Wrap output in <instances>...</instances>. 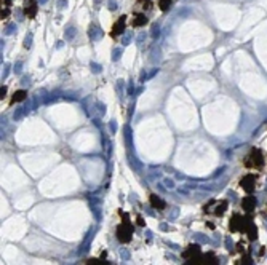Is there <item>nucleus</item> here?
<instances>
[{
  "label": "nucleus",
  "mask_w": 267,
  "mask_h": 265,
  "mask_svg": "<svg viewBox=\"0 0 267 265\" xmlns=\"http://www.w3.org/2000/svg\"><path fill=\"white\" fill-rule=\"evenodd\" d=\"M120 55H122V50H117V48H115V50H114V56H112V59L117 61V59L120 58Z\"/></svg>",
  "instance_id": "6ab92c4d"
},
{
  "label": "nucleus",
  "mask_w": 267,
  "mask_h": 265,
  "mask_svg": "<svg viewBox=\"0 0 267 265\" xmlns=\"http://www.w3.org/2000/svg\"><path fill=\"white\" fill-rule=\"evenodd\" d=\"M90 37H91L93 40H99V39L102 37V30H101L99 27H96V26H91V27H90Z\"/></svg>",
  "instance_id": "f8f14e48"
},
{
  "label": "nucleus",
  "mask_w": 267,
  "mask_h": 265,
  "mask_svg": "<svg viewBox=\"0 0 267 265\" xmlns=\"http://www.w3.org/2000/svg\"><path fill=\"white\" fill-rule=\"evenodd\" d=\"M150 204H152L155 209H158V211H162V209L165 208V203L160 200L157 195H150Z\"/></svg>",
  "instance_id": "9b49d317"
},
{
  "label": "nucleus",
  "mask_w": 267,
  "mask_h": 265,
  "mask_svg": "<svg viewBox=\"0 0 267 265\" xmlns=\"http://www.w3.org/2000/svg\"><path fill=\"white\" fill-rule=\"evenodd\" d=\"M39 2H40V3H45V2H46V0H39Z\"/></svg>",
  "instance_id": "393cba45"
},
{
  "label": "nucleus",
  "mask_w": 267,
  "mask_h": 265,
  "mask_svg": "<svg viewBox=\"0 0 267 265\" xmlns=\"http://www.w3.org/2000/svg\"><path fill=\"white\" fill-rule=\"evenodd\" d=\"M85 265H107V263L102 262V260H99V259H88Z\"/></svg>",
  "instance_id": "dca6fc26"
},
{
  "label": "nucleus",
  "mask_w": 267,
  "mask_h": 265,
  "mask_svg": "<svg viewBox=\"0 0 267 265\" xmlns=\"http://www.w3.org/2000/svg\"><path fill=\"white\" fill-rule=\"evenodd\" d=\"M184 265H202V259H199V257H192V259H187Z\"/></svg>",
  "instance_id": "2eb2a0df"
},
{
  "label": "nucleus",
  "mask_w": 267,
  "mask_h": 265,
  "mask_svg": "<svg viewBox=\"0 0 267 265\" xmlns=\"http://www.w3.org/2000/svg\"><path fill=\"white\" fill-rule=\"evenodd\" d=\"M262 165H264V156H262V152L258 149H253L250 152V155L245 158V166H248V168L259 169Z\"/></svg>",
  "instance_id": "f257e3e1"
},
{
  "label": "nucleus",
  "mask_w": 267,
  "mask_h": 265,
  "mask_svg": "<svg viewBox=\"0 0 267 265\" xmlns=\"http://www.w3.org/2000/svg\"><path fill=\"white\" fill-rule=\"evenodd\" d=\"M144 24H147V18H146L144 14H138L136 19L133 21V26H134V27H141V26H144Z\"/></svg>",
  "instance_id": "ddd939ff"
},
{
  "label": "nucleus",
  "mask_w": 267,
  "mask_h": 265,
  "mask_svg": "<svg viewBox=\"0 0 267 265\" xmlns=\"http://www.w3.org/2000/svg\"><path fill=\"white\" fill-rule=\"evenodd\" d=\"M144 37H146V35H144V34H141L139 37H138V42H142V40H144Z\"/></svg>",
  "instance_id": "5701e85b"
},
{
  "label": "nucleus",
  "mask_w": 267,
  "mask_h": 265,
  "mask_svg": "<svg viewBox=\"0 0 267 265\" xmlns=\"http://www.w3.org/2000/svg\"><path fill=\"white\" fill-rule=\"evenodd\" d=\"M30 39H32L30 35H27V37H26V48H29V46H30Z\"/></svg>",
  "instance_id": "4be33fe9"
},
{
  "label": "nucleus",
  "mask_w": 267,
  "mask_h": 265,
  "mask_svg": "<svg viewBox=\"0 0 267 265\" xmlns=\"http://www.w3.org/2000/svg\"><path fill=\"white\" fill-rule=\"evenodd\" d=\"M109 8H111V10H115V0H109Z\"/></svg>",
  "instance_id": "412c9836"
},
{
  "label": "nucleus",
  "mask_w": 267,
  "mask_h": 265,
  "mask_svg": "<svg viewBox=\"0 0 267 265\" xmlns=\"http://www.w3.org/2000/svg\"><path fill=\"white\" fill-rule=\"evenodd\" d=\"M254 206H256V200H254V197H246V198L242 201V208L246 211V213H251V211L254 209Z\"/></svg>",
  "instance_id": "423d86ee"
},
{
  "label": "nucleus",
  "mask_w": 267,
  "mask_h": 265,
  "mask_svg": "<svg viewBox=\"0 0 267 265\" xmlns=\"http://www.w3.org/2000/svg\"><path fill=\"white\" fill-rule=\"evenodd\" d=\"M74 35H75V29L70 27L69 30H66V39H67V40H72V39H74Z\"/></svg>",
  "instance_id": "f3484780"
},
{
  "label": "nucleus",
  "mask_w": 267,
  "mask_h": 265,
  "mask_svg": "<svg viewBox=\"0 0 267 265\" xmlns=\"http://www.w3.org/2000/svg\"><path fill=\"white\" fill-rule=\"evenodd\" d=\"M125 23H127V16H120V19L112 27V35H114V37L123 34V30H125Z\"/></svg>",
  "instance_id": "20e7f679"
},
{
  "label": "nucleus",
  "mask_w": 267,
  "mask_h": 265,
  "mask_svg": "<svg viewBox=\"0 0 267 265\" xmlns=\"http://www.w3.org/2000/svg\"><path fill=\"white\" fill-rule=\"evenodd\" d=\"M8 14H10V10H8V8L2 10V19H7V18H8Z\"/></svg>",
  "instance_id": "aec40b11"
},
{
  "label": "nucleus",
  "mask_w": 267,
  "mask_h": 265,
  "mask_svg": "<svg viewBox=\"0 0 267 265\" xmlns=\"http://www.w3.org/2000/svg\"><path fill=\"white\" fill-rule=\"evenodd\" d=\"M199 254H200V248H199V246L197 244H190L189 249L183 254V257L184 259H192V257H197Z\"/></svg>",
  "instance_id": "0eeeda50"
},
{
  "label": "nucleus",
  "mask_w": 267,
  "mask_h": 265,
  "mask_svg": "<svg viewBox=\"0 0 267 265\" xmlns=\"http://www.w3.org/2000/svg\"><path fill=\"white\" fill-rule=\"evenodd\" d=\"M24 14L32 19V18L37 14V2L35 0H26L24 2Z\"/></svg>",
  "instance_id": "7ed1b4c3"
},
{
  "label": "nucleus",
  "mask_w": 267,
  "mask_h": 265,
  "mask_svg": "<svg viewBox=\"0 0 267 265\" xmlns=\"http://www.w3.org/2000/svg\"><path fill=\"white\" fill-rule=\"evenodd\" d=\"M26 96H27V93H26L24 90H18V91H14V93H13V98H11L10 104L21 102V101H24V99H26Z\"/></svg>",
  "instance_id": "1a4fd4ad"
},
{
  "label": "nucleus",
  "mask_w": 267,
  "mask_h": 265,
  "mask_svg": "<svg viewBox=\"0 0 267 265\" xmlns=\"http://www.w3.org/2000/svg\"><path fill=\"white\" fill-rule=\"evenodd\" d=\"M215 203H216V201H215ZM226 208H227V203H226V201H221V203H216V208H215V209H211L210 213L216 214V216H222V214H224V211H226Z\"/></svg>",
  "instance_id": "9d476101"
},
{
  "label": "nucleus",
  "mask_w": 267,
  "mask_h": 265,
  "mask_svg": "<svg viewBox=\"0 0 267 265\" xmlns=\"http://www.w3.org/2000/svg\"><path fill=\"white\" fill-rule=\"evenodd\" d=\"M138 224H139V225H144V222H142V219H141V217H138Z\"/></svg>",
  "instance_id": "b1692460"
},
{
  "label": "nucleus",
  "mask_w": 267,
  "mask_h": 265,
  "mask_svg": "<svg viewBox=\"0 0 267 265\" xmlns=\"http://www.w3.org/2000/svg\"><path fill=\"white\" fill-rule=\"evenodd\" d=\"M242 187L246 190V192H253L254 188H256V179H254V176H246V178H243L242 179Z\"/></svg>",
  "instance_id": "39448f33"
},
{
  "label": "nucleus",
  "mask_w": 267,
  "mask_h": 265,
  "mask_svg": "<svg viewBox=\"0 0 267 265\" xmlns=\"http://www.w3.org/2000/svg\"><path fill=\"white\" fill-rule=\"evenodd\" d=\"M219 262H218V259H216V256L213 254V252H208V254H205L203 257H202V265H218Z\"/></svg>",
  "instance_id": "6e6552de"
},
{
  "label": "nucleus",
  "mask_w": 267,
  "mask_h": 265,
  "mask_svg": "<svg viewBox=\"0 0 267 265\" xmlns=\"http://www.w3.org/2000/svg\"><path fill=\"white\" fill-rule=\"evenodd\" d=\"M160 10H162V11H166L170 7H171V0H160Z\"/></svg>",
  "instance_id": "4468645a"
},
{
  "label": "nucleus",
  "mask_w": 267,
  "mask_h": 265,
  "mask_svg": "<svg viewBox=\"0 0 267 265\" xmlns=\"http://www.w3.org/2000/svg\"><path fill=\"white\" fill-rule=\"evenodd\" d=\"M131 235H133V227L128 220H123L120 224V227L117 228V238L122 241V243H128L131 240Z\"/></svg>",
  "instance_id": "f03ea898"
},
{
  "label": "nucleus",
  "mask_w": 267,
  "mask_h": 265,
  "mask_svg": "<svg viewBox=\"0 0 267 265\" xmlns=\"http://www.w3.org/2000/svg\"><path fill=\"white\" fill-rule=\"evenodd\" d=\"M131 37H133V35H131V34H127V35H125V37H123V39H122V43H123V45H128V43L131 42Z\"/></svg>",
  "instance_id": "a211bd4d"
}]
</instances>
